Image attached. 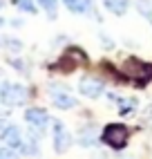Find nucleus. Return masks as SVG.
<instances>
[{"mask_svg":"<svg viewBox=\"0 0 152 159\" xmlns=\"http://www.w3.org/2000/svg\"><path fill=\"white\" fill-rule=\"evenodd\" d=\"M121 74L132 83H136L139 88H143L152 81V63L139 61V58H127L121 65Z\"/></svg>","mask_w":152,"mask_h":159,"instance_id":"f257e3e1","label":"nucleus"},{"mask_svg":"<svg viewBox=\"0 0 152 159\" xmlns=\"http://www.w3.org/2000/svg\"><path fill=\"white\" fill-rule=\"evenodd\" d=\"M101 139H103V143H107L110 148H114V150H121V148H125V143L130 139V132H127V128L123 123H112L103 130Z\"/></svg>","mask_w":152,"mask_h":159,"instance_id":"f03ea898","label":"nucleus"},{"mask_svg":"<svg viewBox=\"0 0 152 159\" xmlns=\"http://www.w3.org/2000/svg\"><path fill=\"white\" fill-rule=\"evenodd\" d=\"M0 101L2 105H23L27 101V90L18 83H2L0 85Z\"/></svg>","mask_w":152,"mask_h":159,"instance_id":"7ed1b4c3","label":"nucleus"},{"mask_svg":"<svg viewBox=\"0 0 152 159\" xmlns=\"http://www.w3.org/2000/svg\"><path fill=\"white\" fill-rule=\"evenodd\" d=\"M85 63H87V56L83 54V49H78V47H69L67 52H65V56L58 58L56 70L69 72L72 67H76V65H85Z\"/></svg>","mask_w":152,"mask_h":159,"instance_id":"20e7f679","label":"nucleus"},{"mask_svg":"<svg viewBox=\"0 0 152 159\" xmlns=\"http://www.w3.org/2000/svg\"><path fill=\"white\" fill-rule=\"evenodd\" d=\"M72 143H74V139H72L69 130L65 128L63 123L56 121V125H54V150H56V152H65Z\"/></svg>","mask_w":152,"mask_h":159,"instance_id":"39448f33","label":"nucleus"},{"mask_svg":"<svg viewBox=\"0 0 152 159\" xmlns=\"http://www.w3.org/2000/svg\"><path fill=\"white\" fill-rule=\"evenodd\" d=\"M103 83L99 81V79H90V76H83L81 81H78V92L81 94H85L87 99H99L101 94H103Z\"/></svg>","mask_w":152,"mask_h":159,"instance_id":"423d86ee","label":"nucleus"},{"mask_svg":"<svg viewBox=\"0 0 152 159\" xmlns=\"http://www.w3.org/2000/svg\"><path fill=\"white\" fill-rule=\"evenodd\" d=\"M25 121L31 125V128H36V130H45L49 125V114L42 108H29L25 112Z\"/></svg>","mask_w":152,"mask_h":159,"instance_id":"0eeeda50","label":"nucleus"},{"mask_svg":"<svg viewBox=\"0 0 152 159\" xmlns=\"http://www.w3.org/2000/svg\"><path fill=\"white\" fill-rule=\"evenodd\" d=\"M2 141L5 146L14 148V150H23V143H25V134L18 125H9V128L2 130Z\"/></svg>","mask_w":152,"mask_h":159,"instance_id":"6e6552de","label":"nucleus"},{"mask_svg":"<svg viewBox=\"0 0 152 159\" xmlns=\"http://www.w3.org/2000/svg\"><path fill=\"white\" fill-rule=\"evenodd\" d=\"M49 97H51V103L56 105V108H60V110H72L76 105V99L72 97L69 92H65V90L49 88Z\"/></svg>","mask_w":152,"mask_h":159,"instance_id":"1a4fd4ad","label":"nucleus"},{"mask_svg":"<svg viewBox=\"0 0 152 159\" xmlns=\"http://www.w3.org/2000/svg\"><path fill=\"white\" fill-rule=\"evenodd\" d=\"M65 7L69 9L72 14H87V16H94V2L92 0H63Z\"/></svg>","mask_w":152,"mask_h":159,"instance_id":"9d476101","label":"nucleus"},{"mask_svg":"<svg viewBox=\"0 0 152 159\" xmlns=\"http://www.w3.org/2000/svg\"><path fill=\"white\" fill-rule=\"evenodd\" d=\"M105 7L110 9L112 14H116V16H123V14L127 11L130 2H127V0H105Z\"/></svg>","mask_w":152,"mask_h":159,"instance_id":"9b49d317","label":"nucleus"},{"mask_svg":"<svg viewBox=\"0 0 152 159\" xmlns=\"http://www.w3.org/2000/svg\"><path fill=\"white\" fill-rule=\"evenodd\" d=\"M76 141H78L81 146H94V141H96V132H94V128H83V130H78Z\"/></svg>","mask_w":152,"mask_h":159,"instance_id":"f8f14e48","label":"nucleus"},{"mask_svg":"<svg viewBox=\"0 0 152 159\" xmlns=\"http://www.w3.org/2000/svg\"><path fill=\"white\" fill-rule=\"evenodd\" d=\"M38 5L47 11L49 18H56V11H58V0H38Z\"/></svg>","mask_w":152,"mask_h":159,"instance_id":"ddd939ff","label":"nucleus"},{"mask_svg":"<svg viewBox=\"0 0 152 159\" xmlns=\"http://www.w3.org/2000/svg\"><path fill=\"white\" fill-rule=\"evenodd\" d=\"M136 7H139V11L143 14L148 20H152V2H150V0H139Z\"/></svg>","mask_w":152,"mask_h":159,"instance_id":"4468645a","label":"nucleus"},{"mask_svg":"<svg viewBox=\"0 0 152 159\" xmlns=\"http://www.w3.org/2000/svg\"><path fill=\"white\" fill-rule=\"evenodd\" d=\"M16 5H18V9H23L27 14H36V7H34L31 0H16Z\"/></svg>","mask_w":152,"mask_h":159,"instance_id":"2eb2a0df","label":"nucleus"},{"mask_svg":"<svg viewBox=\"0 0 152 159\" xmlns=\"http://www.w3.org/2000/svg\"><path fill=\"white\" fill-rule=\"evenodd\" d=\"M0 159H18V155L14 152V148H0Z\"/></svg>","mask_w":152,"mask_h":159,"instance_id":"dca6fc26","label":"nucleus"},{"mask_svg":"<svg viewBox=\"0 0 152 159\" xmlns=\"http://www.w3.org/2000/svg\"><path fill=\"white\" fill-rule=\"evenodd\" d=\"M0 45H11L14 49H20V43L18 40H11V38H0Z\"/></svg>","mask_w":152,"mask_h":159,"instance_id":"f3484780","label":"nucleus"}]
</instances>
